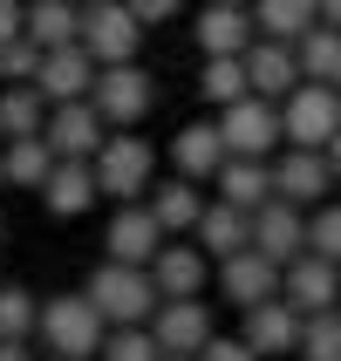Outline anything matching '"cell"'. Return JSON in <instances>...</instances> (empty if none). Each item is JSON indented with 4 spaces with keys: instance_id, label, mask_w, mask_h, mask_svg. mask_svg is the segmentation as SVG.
<instances>
[{
    "instance_id": "7",
    "label": "cell",
    "mask_w": 341,
    "mask_h": 361,
    "mask_svg": "<svg viewBox=\"0 0 341 361\" xmlns=\"http://www.w3.org/2000/svg\"><path fill=\"white\" fill-rule=\"evenodd\" d=\"M143 48V20L123 7V0H102V7H82V55L96 68H116V61H137Z\"/></svg>"
},
{
    "instance_id": "20",
    "label": "cell",
    "mask_w": 341,
    "mask_h": 361,
    "mask_svg": "<svg viewBox=\"0 0 341 361\" xmlns=\"http://www.w3.org/2000/svg\"><path fill=\"white\" fill-rule=\"evenodd\" d=\"M219 164H225V137H219V123H184L178 137H171V171L191 184H212L219 178Z\"/></svg>"
},
{
    "instance_id": "37",
    "label": "cell",
    "mask_w": 341,
    "mask_h": 361,
    "mask_svg": "<svg viewBox=\"0 0 341 361\" xmlns=\"http://www.w3.org/2000/svg\"><path fill=\"white\" fill-rule=\"evenodd\" d=\"M123 7H130L143 27H157V20H178V14H184V0H123Z\"/></svg>"
},
{
    "instance_id": "41",
    "label": "cell",
    "mask_w": 341,
    "mask_h": 361,
    "mask_svg": "<svg viewBox=\"0 0 341 361\" xmlns=\"http://www.w3.org/2000/svg\"><path fill=\"white\" fill-rule=\"evenodd\" d=\"M321 157H328V171H335V184H341V130L328 137V150H321Z\"/></svg>"
},
{
    "instance_id": "5",
    "label": "cell",
    "mask_w": 341,
    "mask_h": 361,
    "mask_svg": "<svg viewBox=\"0 0 341 361\" xmlns=\"http://www.w3.org/2000/svg\"><path fill=\"white\" fill-rule=\"evenodd\" d=\"M89 102H96V116L109 123V130H137V123L150 116V102H157V82H150L143 61H116V68H96Z\"/></svg>"
},
{
    "instance_id": "9",
    "label": "cell",
    "mask_w": 341,
    "mask_h": 361,
    "mask_svg": "<svg viewBox=\"0 0 341 361\" xmlns=\"http://www.w3.org/2000/svg\"><path fill=\"white\" fill-rule=\"evenodd\" d=\"M280 300L294 307V314H328V307H341V266L321 259V252H301V259L280 266Z\"/></svg>"
},
{
    "instance_id": "1",
    "label": "cell",
    "mask_w": 341,
    "mask_h": 361,
    "mask_svg": "<svg viewBox=\"0 0 341 361\" xmlns=\"http://www.w3.org/2000/svg\"><path fill=\"white\" fill-rule=\"evenodd\" d=\"M89 171H96V191L109 204H137V198H150V184H157V150H150V137H137V130H109L102 150L89 157Z\"/></svg>"
},
{
    "instance_id": "29",
    "label": "cell",
    "mask_w": 341,
    "mask_h": 361,
    "mask_svg": "<svg viewBox=\"0 0 341 361\" xmlns=\"http://www.w3.org/2000/svg\"><path fill=\"white\" fill-rule=\"evenodd\" d=\"M253 27L260 41H301L314 27V0H253Z\"/></svg>"
},
{
    "instance_id": "10",
    "label": "cell",
    "mask_w": 341,
    "mask_h": 361,
    "mask_svg": "<svg viewBox=\"0 0 341 361\" xmlns=\"http://www.w3.org/2000/svg\"><path fill=\"white\" fill-rule=\"evenodd\" d=\"M164 239H171V232H164L157 219H150V204H116V212H109V232H102V259H116V266H150L164 252Z\"/></svg>"
},
{
    "instance_id": "2",
    "label": "cell",
    "mask_w": 341,
    "mask_h": 361,
    "mask_svg": "<svg viewBox=\"0 0 341 361\" xmlns=\"http://www.w3.org/2000/svg\"><path fill=\"white\" fill-rule=\"evenodd\" d=\"M82 293H89V307H96L109 327H150V314H157L150 266H116V259H102L96 273L82 280Z\"/></svg>"
},
{
    "instance_id": "44",
    "label": "cell",
    "mask_w": 341,
    "mask_h": 361,
    "mask_svg": "<svg viewBox=\"0 0 341 361\" xmlns=\"http://www.w3.org/2000/svg\"><path fill=\"white\" fill-rule=\"evenodd\" d=\"M164 361H191V355H164Z\"/></svg>"
},
{
    "instance_id": "19",
    "label": "cell",
    "mask_w": 341,
    "mask_h": 361,
    "mask_svg": "<svg viewBox=\"0 0 341 361\" xmlns=\"http://www.w3.org/2000/svg\"><path fill=\"white\" fill-rule=\"evenodd\" d=\"M191 245L219 266V259H232V252H246V245H253V219H246L239 204L212 198V204L198 212V225H191Z\"/></svg>"
},
{
    "instance_id": "40",
    "label": "cell",
    "mask_w": 341,
    "mask_h": 361,
    "mask_svg": "<svg viewBox=\"0 0 341 361\" xmlns=\"http://www.w3.org/2000/svg\"><path fill=\"white\" fill-rule=\"evenodd\" d=\"M0 361H35V348L28 341H0Z\"/></svg>"
},
{
    "instance_id": "34",
    "label": "cell",
    "mask_w": 341,
    "mask_h": 361,
    "mask_svg": "<svg viewBox=\"0 0 341 361\" xmlns=\"http://www.w3.org/2000/svg\"><path fill=\"white\" fill-rule=\"evenodd\" d=\"M307 252H321V259L341 266V204H314L307 212Z\"/></svg>"
},
{
    "instance_id": "46",
    "label": "cell",
    "mask_w": 341,
    "mask_h": 361,
    "mask_svg": "<svg viewBox=\"0 0 341 361\" xmlns=\"http://www.w3.org/2000/svg\"><path fill=\"white\" fill-rule=\"evenodd\" d=\"M0 191H7V178H0Z\"/></svg>"
},
{
    "instance_id": "22",
    "label": "cell",
    "mask_w": 341,
    "mask_h": 361,
    "mask_svg": "<svg viewBox=\"0 0 341 361\" xmlns=\"http://www.w3.org/2000/svg\"><path fill=\"white\" fill-rule=\"evenodd\" d=\"M143 204H150V219H157L171 239H191V225H198V212H205V184H191V178L171 171V178L150 184V198H143Z\"/></svg>"
},
{
    "instance_id": "13",
    "label": "cell",
    "mask_w": 341,
    "mask_h": 361,
    "mask_svg": "<svg viewBox=\"0 0 341 361\" xmlns=\"http://www.w3.org/2000/svg\"><path fill=\"white\" fill-rule=\"evenodd\" d=\"M253 252H266L273 266L301 259V252H307V212L287 204V198H266L260 212H253Z\"/></svg>"
},
{
    "instance_id": "39",
    "label": "cell",
    "mask_w": 341,
    "mask_h": 361,
    "mask_svg": "<svg viewBox=\"0 0 341 361\" xmlns=\"http://www.w3.org/2000/svg\"><path fill=\"white\" fill-rule=\"evenodd\" d=\"M314 20H328V27H341V0H314Z\"/></svg>"
},
{
    "instance_id": "21",
    "label": "cell",
    "mask_w": 341,
    "mask_h": 361,
    "mask_svg": "<svg viewBox=\"0 0 341 361\" xmlns=\"http://www.w3.org/2000/svg\"><path fill=\"white\" fill-rule=\"evenodd\" d=\"M35 89H41V102H82L89 89H96V61L82 55V41H76V48H48V55H41Z\"/></svg>"
},
{
    "instance_id": "28",
    "label": "cell",
    "mask_w": 341,
    "mask_h": 361,
    "mask_svg": "<svg viewBox=\"0 0 341 361\" xmlns=\"http://www.w3.org/2000/svg\"><path fill=\"white\" fill-rule=\"evenodd\" d=\"M41 123H48V102H41V89H35V82H7V89H0V143L41 137Z\"/></svg>"
},
{
    "instance_id": "42",
    "label": "cell",
    "mask_w": 341,
    "mask_h": 361,
    "mask_svg": "<svg viewBox=\"0 0 341 361\" xmlns=\"http://www.w3.org/2000/svg\"><path fill=\"white\" fill-rule=\"evenodd\" d=\"M225 7H253V0H225Z\"/></svg>"
},
{
    "instance_id": "25",
    "label": "cell",
    "mask_w": 341,
    "mask_h": 361,
    "mask_svg": "<svg viewBox=\"0 0 341 361\" xmlns=\"http://www.w3.org/2000/svg\"><path fill=\"white\" fill-rule=\"evenodd\" d=\"M20 35L35 41L41 55H48V48H76L82 41V7L76 0H28V27H20Z\"/></svg>"
},
{
    "instance_id": "12",
    "label": "cell",
    "mask_w": 341,
    "mask_h": 361,
    "mask_svg": "<svg viewBox=\"0 0 341 361\" xmlns=\"http://www.w3.org/2000/svg\"><path fill=\"white\" fill-rule=\"evenodd\" d=\"M212 280H219V293L246 314V307H260V300H273V293H280V266L266 259V252H253V245H246V252H232V259L212 266Z\"/></svg>"
},
{
    "instance_id": "4",
    "label": "cell",
    "mask_w": 341,
    "mask_h": 361,
    "mask_svg": "<svg viewBox=\"0 0 341 361\" xmlns=\"http://www.w3.org/2000/svg\"><path fill=\"white\" fill-rule=\"evenodd\" d=\"M335 130H341V89H328V82H301L280 102V143L287 150H328Z\"/></svg>"
},
{
    "instance_id": "38",
    "label": "cell",
    "mask_w": 341,
    "mask_h": 361,
    "mask_svg": "<svg viewBox=\"0 0 341 361\" xmlns=\"http://www.w3.org/2000/svg\"><path fill=\"white\" fill-rule=\"evenodd\" d=\"M28 27V0H0V41H20Z\"/></svg>"
},
{
    "instance_id": "35",
    "label": "cell",
    "mask_w": 341,
    "mask_h": 361,
    "mask_svg": "<svg viewBox=\"0 0 341 361\" xmlns=\"http://www.w3.org/2000/svg\"><path fill=\"white\" fill-rule=\"evenodd\" d=\"M41 75V48L28 35L20 41H0V89H7V82H35Z\"/></svg>"
},
{
    "instance_id": "32",
    "label": "cell",
    "mask_w": 341,
    "mask_h": 361,
    "mask_svg": "<svg viewBox=\"0 0 341 361\" xmlns=\"http://www.w3.org/2000/svg\"><path fill=\"white\" fill-rule=\"evenodd\" d=\"M301 361H341V307H328V314H307L301 321V348H294Z\"/></svg>"
},
{
    "instance_id": "3",
    "label": "cell",
    "mask_w": 341,
    "mask_h": 361,
    "mask_svg": "<svg viewBox=\"0 0 341 361\" xmlns=\"http://www.w3.org/2000/svg\"><path fill=\"white\" fill-rule=\"evenodd\" d=\"M41 348L48 355H61V361H96V348H102V334H109V321H102L96 307H89V293H55V300H41Z\"/></svg>"
},
{
    "instance_id": "11",
    "label": "cell",
    "mask_w": 341,
    "mask_h": 361,
    "mask_svg": "<svg viewBox=\"0 0 341 361\" xmlns=\"http://www.w3.org/2000/svg\"><path fill=\"white\" fill-rule=\"evenodd\" d=\"M205 280H212V259H205L191 239H164V252L150 259L157 300H205Z\"/></svg>"
},
{
    "instance_id": "45",
    "label": "cell",
    "mask_w": 341,
    "mask_h": 361,
    "mask_svg": "<svg viewBox=\"0 0 341 361\" xmlns=\"http://www.w3.org/2000/svg\"><path fill=\"white\" fill-rule=\"evenodd\" d=\"M0 239H7V225H0Z\"/></svg>"
},
{
    "instance_id": "33",
    "label": "cell",
    "mask_w": 341,
    "mask_h": 361,
    "mask_svg": "<svg viewBox=\"0 0 341 361\" xmlns=\"http://www.w3.org/2000/svg\"><path fill=\"white\" fill-rule=\"evenodd\" d=\"M96 361H164V348L150 341V327H109Z\"/></svg>"
},
{
    "instance_id": "31",
    "label": "cell",
    "mask_w": 341,
    "mask_h": 361,
    "mask_svg": "<svg viewBox=\"0 0 341 361\" xmlns=\"http://www.w3.org/2000/svg\"><path fill=\"white\" fill-rule=\"evenodd\" d=\"M198 96L212 102V109L253 96V89H246V61H239V55H205V61H198Z\"/></svg>"
},
{
    "instance_id": "14",
    "label": "cell",
    "mask_w": 341,
    "mask_h": 361,
    "mask_svg": "<svg viewBox=\"0 0 341 361\" xmlns=\"http://www.w3.org/2000/svg\"><path fill=\"white\" fill-rule=\"evenodd\" d=\"M212 334L219 327H212V307L205 300H157V314H150V341L164 355H198Z\"/></svg>"
},
{
    "instance_id": "17",
    "label": "cell",
    "mask_w": 341,
    "mask_h": 361,
    "mask_svg": "<svg viewBox=\"0 0 341 361\" xmlns=\"http://www.w3.org/2000/svg\"><path fill=\"white\" fill-rule=\"evenodd\" d=\"M239 341L253 348L260 361L266 355H294V348H301V314L273 293V300H260V307H246V314H239Z\"/></svg>"
},
{
    "instance_id": "24",
    "label": "cell",
    "mask_w": 341,
    "mask_h": 361,
    "mask_svg": "<svg viewBox=\"0 0 341 361\" xmlns=\"http://www.w3.org/2000/svg\"><path fill=\"white\" fill-rule=\"evenodd\" d=\"M35 198H41V212H55V219H82L102 191H96V171H89V164H55Z\"/></svg>"
},
{
    "instance_id": "27",
    "label": "cell",
    "mask_w": 341,
    "mask_h": 361,
    "mask_svg": "<svg viewBox=\"0 0 341 361\" xmlns=\"http://www.w3.org/2000/svg\"><path fill=\"white\" fill-rule=\"evenodd\" d=\"M294 55H301V82H328V89H341V27L314 20V27L294 41Z\"/></svg>"
},
{
    "instance_id": "8",
    "label": "cell",
    "mask_w": 341,
    "mask_h": 361,
    "mask_svg": "<svg viewBox=\"0 0 341 361\" xmlns=\"http://www.w3.org/2000/svg\"><path fill=\"white\" fill-rule=\"evenodd\" d=\"M41 137H48V150H55L61 164H89L102 150V137H109V123L96 116V102H48V123H41Z\"/></svg>"
},
{
    "instance_id": "23",
    "label": "cell",
    "mask_w": 341,
    "mask_h": 361,
    "mask_svg": "<svg viewBox=\"0 0 341 361\" xmlns=\"http://www.w3.org/2000/svg\"><path fill=\"white\" fill-rule=\"evenodd\" d=\"M212 184H219V198H225V204H239L246 219H253V212L273 198V157H225Z\"/></svg>"
},
{
    "instance_id": "15",
    "label": "cell",
    "mask_w": 341,
    "mask_h": 361,
    "mask_svg": "<svg viewBox=\"0 0 341 361\" xmlns=\"http://www.w3.org/2000/svg\"><path fill=\"white\" fill-rule=\"evenodd\" d=\"M328 191H335V171H328L321 150H287V157H273V198L314 212V204H328Z\"/></svg>"
},
{
    "instance_id": "26",
    "label": "cell",
    "mask_w": 341,
    "mask_h": 361,
    "mask_svg": "<svg viewBox=\"0 0 341 361\" xmlns=\"http://www.w3.org/2000/svg\"><path fill=\"white\" fill-rule=\"evenodd\" d=\"M55 164H61V157L48 150V137H14V143H0V178L14 184V191H41Z\"/></svg>"
},
{
    "instance_id": "36",
    "label": "cell",
    "mask_w": 341,
    "mask_h": 361,
    "mask_svg": "<svg viewBox=\"0 0 341 361\" xmlns=\"http://www.w3.org/2000/svg\"><path fill=\"white\" fill-rule=\"evenodd\" d=\"M191 361H260V355H253V348H246L239 334H212V341H205Z\"/></svg>"
},
{
    "instance_id": "43",
    "label": "cell",
    "mask_w": 341,
    "mask_h": 361,
    "mask_svg": "<svg viewBox=\"0 0 341 361\" xmlns=\"http://www.w3.org/2000/svg\"><path fill=\"white\" fill-rule=\"evenodd\" d=\"M76 7H102V0H76Z\"/></svg>"
},
{
    "instance_id": "6",
    "label": "cell",
    "mask_w": 341,
    "mask_h": 361,
    "mask_svg": "<svg viewBox=\"0 0 341 361\" xmlns=\"http://www.w3.org/2000/svg\"><path fill=\"white\" fill-rule=\"evenodd\" d=\"M212 123H219V137H225V157H273L280 150V102H266V96L225 102Z\"/></svg>"
},
{
    "instance_id": "18",
    "label": "cell",
    "mask_w": 341,
    "mask_h": 361,
    "mask_svg": "<svg viewBox=\"0 0 341 361\" xmlns=\"http://www.w3.org/2000/svg\"><path fill=\"white\" fill-rule=\"evenodd\" d=\"M198 35V55H246L260 27H253V7H225V0H205V14L191 20Z\"/></svg>"
},
{
    "instance_id": "30",
    "label": "cell",
    "mask_w": 341,
    "mask_h": 361,
    "mask_svg": "<svg viewBox=\"0 0 341 361\" xmlns=\"http://www.w3.org/2000/svg\"><path fill=\"white\" fill-rule=\"evenodd\" d=\"M41 327V293L20 280H0V341H35Z\"/></svg>"
},
{
    "instance_id": "16",
    "label": "cell",
    "mask_w": 341,
    "mask_h": 361,
    "mask_svg": "<svg viewBox=\"0 0 341 361\" xmlns=\"http://www.w3.org/2000/svg\"><path fill=\"white\" fill-rule=\"evenodd\" d=\"M246 89L266 102H287L294 89H301V55H294V41H253L246 48Z\"/></svg>"
}]
</instances>
